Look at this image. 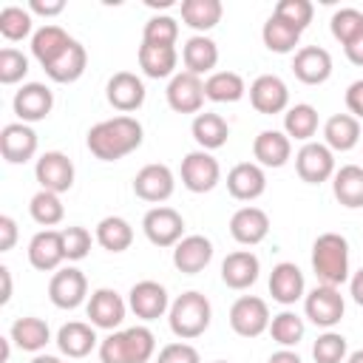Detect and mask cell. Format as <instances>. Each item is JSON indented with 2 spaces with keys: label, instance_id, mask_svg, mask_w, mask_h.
<instances>
[{
  "label": "cell",
  "instance_id": "6da1fadb",
  "mask_svg": "<svg viewBox=\"0 0 363 363\" xmlns=\"http://www.w3.org/2000/svg\"><path fill=\"white\" fill-rule=\"evenodd\" d=\"M142 125L139 119L128 116V113H119L113 119H102L96 122L91 130H88V150L99 159V162H119L125 159L128 153L139 150L142 145Z\"/></svg>",
  "mask_w": 363,
  "mask_h": 363
},
{
  "label": "cell",
  "instance_id": "7a4b0ae2",
  "mask_svg": "<svg viewBox=\"0 0 363 363\" xmlns=\"http://www.w3.org/2000/svg\"><path fill=\"white\" fill-rule=\"evenodd\" d=\"M156 354V335L147 326L116 329L99 340L102 363H147Z\"/></svg>",
  "mask_w": 363,
  "mask_h": 363
},
{
  "label": "cell",
  "instance_id": "3957f363",
  "mask_svg": "<svg viewBox=\"0 0 363 363\" xmlns=\"http://www.w3.org/2000/svg\"><path fill=\"white\" fill-rule=\"evenodd\" d=\"M312 269L318 284L340 286L349 275V241L340 233H320L312 244Z\"/></svg>",
  "mask_w": 363,
  "mask_h": 363
},
{
  "label": "cell",
  "instance_id": "277c9868",
  "mask_svg": "<svg viewBox=\"0 0 363 363\" xmlns=\"http://www.w3.org/2000/svg\"><path fill=\"white\" fill-rule=\"evenodd\" d=\"M210 320H213V306H210L207 295H201L196 289L182 292L170 303V312H167L170 332L179 340H196V337H201L210 329Z\"/></svg>",
  "mask_w": 363,
  "mask_h": 363
},
{
  "label": "cell",
  "instance_id": "5b68a950",
  "mask_svg": "<svg viewBox=\"0 0 363 363\" xmlns=\"http://www.w3.org/2000/svg\"><path fill=\"white\" fill-rule=\"evenodd\" d=\"M303 312L306 318L320 326V329H332L335 323H340L343 312H346V301L340 295L337 286H326V284H318L315 289H309L303 295Z\"/></svg>",
  "mask_w": 363,
  "mask_h": 363
},
{
  "label": "cell",
  "instance_id": "8992f818",
  "mask_svg": "<svg viewBox=\"0 0 363 363\" xmlns=\"http://www.w3.org/2000/svg\"><path fill=\"white\" fill-rule=\"evenodd\" d=\"M142 230L153 247H176L184 238V218L179 210L159 204V207H150L145 213Z\"/></svg>",
  "mask_w": 363,
  "mask_h": 363
},
{
  "label": "cell",
  "instance_id": "52a82bcc",
  "mask_svg": "<svg viewBox=\"0 0 363 363\" xmlns=\"http://www.w3.org/2000/svg\"><path fill=\"white\" fill-rule=\"evenodd\" d=\"M269 306L258 295H241L230 306V326L241 337H258L269 329Z\"/></svg>",
  "mask_w": 363,
  "mask_h": 363
},
{
  "label": "cell",
  "instance_id": "ba28073f",
  "mask_svg": "<svg viewBox=\"0 0 363 363\" xmlns=\"http://www.w3.org/2000/svg\"><path fill=\"white\" fill-rule=\"evenodd\" d=\"M218 182H221V167L210 150H190L182 159V184L190 193H210Z\"/></svg>",
  "mask_w": 363,
  "mask_h": 363
},
{
  "label": "cell",
  "instance_id": "9c48e42d",
  "mask_svg": "<svg viewBox=\"0 0 363 363\" xmlns=\"http://www.w3.org/2000/svg\"><path fill=\"white\" fill-rule=\"evenodd\" d=\"M295 170L306 184H323L335 176V153L323 142H306L295 153Z\"/></svg>",
  "mask_w": 363,
  "mask_h": 363
},
{
  "label": "cell",
  "instance_id": "30bf717a",
  "mask_svg": "<svg viewBox=\"0 0 363 363\" xmlns=\"http://www.w3.org/2000/svg\"><path fill=\"white\" fill-rule=\"evenodd\" d=\"M48 298L57 309H77L88 298V278L77 267H62L48 281Z\"/></svg>",
  "mask_w": 363,
  "mask_h": 363
},
{
  "label": "cell",
  "instance_id": "8fae6325",
  "mask_svg": "<svg viewBox=\"0 0 363 363\" xmlns=\"http://www.w3.org/2000/svg\"><path fill=\"white\" fill-rule=\"evenodd\" d=\"M34 176L40 182V190H51L60 196L74 187V162L62 150H45L34 164Z\"/></svg>",
  "mask_w": 363,
  "mask_h": 363
},
{
  "label": "cell",
  "instance_id": "7c38bea8",
  "mask_svg": "<svg viewBox=\"0 0 363 363\" xmlns=\"http://www.w3.org/2000/svg\"><path fill=\"white\" fill-rule=\"evenodd\" d=\"M176 190V179H173V170L167 164H159V162H150L145 164L136 176H133V193L142 199V201H150V204H162L173 196Z\"/></svg>",
  "mask_w": 363,
  "mask_h": 363
},
{
  "label": "cell",
  "instance_id": "4fadbf2b",
  "mask_svg": "<svg viewBox=\"0 0 363 363\" xmlns=\"http://www.w3.org/2000/svg\"><path fill=\"white\" fill-rule=\"evenodd\" d=\"M88 320L96 326V329H108V332H116L125 320V312H128V303L122 301V295L116 289H94L91 298H88Z\"/></svg>",
  "mask_w": 363,
  "mask_h": 363
},
{
  "label": "cell",
  "instance_id": "5bb4252c",
  "mask_svg": "<svg viewBox=\"0 0 363 363\" xmlns=\"http://www.w3.org/2000/svg\"><path fill=\"white\" fill-rule=\"evenodd\" d=\"M167 105L176 111V113H201V105H204V82L201 77L190 74V71H182L176 77H170L167 82Z\"/></svg>",
  "mask_w": 363,
  "mask_h": 363
},
{
  "label": "cell",
  "instance_id": "9a60e30c",
  "mask_svg": "<svg viewBox=\"0 0 363 363\" xmlns=\"http://www.w3.org/2000/svg\"><path fill=\"white\" fill-rule=\"evenodd\" d=\"M128 306L136 318L142 320H156L162 318L164 312H170V298H167V289L159 284V281H139L130 286L128 292Z\"/></svg>",
  "mask_w": 363,
  "mask_h": 363
},
{
  "label": "cell",
  "instance_id": "2e32d148",
  "mask_svg": "<svg viewBox=\"0 0 363 363\" xmlns=\"http://www.w3.org/2000/svg\"><path fill=\"white\" fill-rule=\"evenodd\" d=\"M250 102H252V108L258 113H267V116L284 113L289 108V88H286V82L281 77L261 74L250 85Z\"/></svg>",
  "mask_w": 363,
  "mask_h": 363
},
{
  "label": "cell",
  "instance_id": "e0dca14e",
  "mask_svg": "<svg viewBox=\"0 0 363 363\" xmlns=\"http://www.w3.org/2000/svg\"><path fill=\"white\" fill-rule=\"evenodd\" d=\"M105 96L119 113L139 111L145 102V82L133 71H116L105 85Z\"/></svg>",
  "mask_w": 363,
  "mask_h": 363
},
{
  "label": "cell",
  "instance_id": "ac0fdd59",
  "mask_svg": "<svg viewBox=\"0 0 363 363\" xmlns=\"http://www.w3.org/2000/svg\"><path fill=\"white\" fill-rule=\"evenodd\" d=\"M14 113H17V119L20 122H40V119H45L48 113H51V108H54V94H51V88L48 85H43V82H26L17 94H14Z\"/></svg>",
  "mask_w": 363,
  "mask_h": 363
},
{
  "label": "cell",
  "instance_id": "d6986e66",
  "mask_svg": "<svg viewBox=\"0 0 363 363\" xmlns=\"http://www.w3.org/2000/svg\"><path fill=\"white\" fill-rule=\"evenodd\" d=\"M0 153L9 164H26L37 153V133L26 122H11L0 130Z\"/></svg>",
  "mask_w": 363,
  "mask_h": 363
},
{
  "label": "cell",
  "instance_id": "ffe728a7",
  "mask_svg": "<svg viewBox=\"0 0 363 363\" xmlns=\"http://www.w3.org/2000/svg\"><path fill=\"white\" fill-rule=\"evenodd\" d=\"M65 261V244L62 230H40L28 241V264L40 272H54Z\"/></svg>",
  "mask_w": 363,
  "mask_h": 363
},
{
  "label": "cell",
  "instance_id": "44dd1931",
  "mask_svg": "<svg viewBox=\"0 0 363 363\" xmlns=\"http://www.w3.org/2000/svg\"><path fill=\"white\" fill-rule=\"evenodd\" d=\"M269 295L281 306H292L295 301H301L306 295V281H303L301 267L292 264V261L275 264L272 272H269Z\"/></svg>",
  "mask_w": 363,
  "mask_h": 363
},
{
  "label": "cell",
  "instance_id": "7402d4cb",
  "mask_svg": "<svg viewBox=\"0 0 363 363\" xmlns=\"http://www.w3.org/2000/svg\"><path fill=\"white\" fill-rule=\"evenodd\" d=\"M292 74L303 85H323L332 77V57L320 45H303L295 51L292 60Z\"/></svg>",
  "mask_w": 363,
  "mask_h": 363
},
{
  "label": "cell",
  "instance_id": "603a6c76",
  "mask_svg": "<svg viewBox=\"0 0 363 363\" xmlns=\"http://www.w3.org/2000/svg\"><path fill=\"white\" fill-rule=\"evenodd\" d=\"M213 261V241L207 235H184L173 247V267L182 275H196Z\"/></svg>",
  "mask_w": 363,
  "mask_h": 363
},
{
  "label": "cell",
  "instance_id": "cb8c5ba5",
  "mask_svg": "<svg viewBox=\"0 0 363 363\" xmlns=\"http://www.w3.org/2000/svg\"><path fill=\"white\" fill-rule=\"evenodd\" d=\"M227 190L238 201H255L267 190V173L255 162H238L227 173Z\"/></svg>",
  "mask_w": 363,
  "mask_h": 363
},
{
  "label": "cell",
  "instance_id": "d4e9b609",
  "mask_svg": "<svg viewBox=\"0 0 363 363\" xmlns=\"http://www.w3.org/2000/svg\"><path fill=\"white\" fill-rule=\"evenodd\" d=\"M267 233H269V216H267L261 207L247 204V207L235 210L233 218H230V235H233L238 244H244V247L261 244V241L267 238Z\"/></svg>",
  "mask_w": 363,
  "mask_h": 363
},
{
  "label": "cell",
  "instance_id": "484cf974",
  "mask_svg": "<svg viewBox=\"0 0 363 363\" xmlns=\"http://www.w3.org/2000/svg\"><path fill=\"white\" fill-rule=\"evenodd\" d=\"M261 261L252 250H235L221 261V281L230 289H250L258 281Z\"/></svg>",
  "mask_w": 363,
  "mask_h": 363
},
{
  "label": "cell",
  "instance_id": "4316f807",
  "mask_svg": "<svg viewBox=\"0 0 363 363\" xmlns=\"http://www.w3.org/2000/svg\"><path fill=\"white\" fill-rule=\"evenodd\" d=\"M252 156L261 167H284L292 156V139L284 130H261L252 139Z\"/></svg>",
  "mask_w": 363,
  "mask_h": 363
},
{
  "label": "cell",
  "instance_id": "83f0119b",
  "mask_svg": "<svg viewBox=\"0 0 363 363\" xmlns=\"http://www.w3.org/2000/svg\"><path fill=\"white\" fill-rule=\"evenodd\" d=\"M96 340H99V337H96V326H94V323H82V320H68V323H62L60 332H57V346H60V352L68 354V357H74V360L91 354L94 346H96Z\"/></svg>",
  "mask_w": 363,
  "mask_h": 363
},
{
  "label": "cell",
  "instance_id": "f1b7e54d",
  "mask_svg": "<svg viewBox=\"0 0 363 363\" xmlns=\"http://www.w3.org/2000/svg\"><path fill=\"white\" fill-rule=\"evenodd\" d=\"M85 65H88V51H85V45H82L79 40H71L68 48H65L57 60H51L43 71L48 74V79L65 85V82H77V79L85 74Z\"/></svg>",
  "mask_w": 363,
  "mask_h": 363
},
{
  "label": "cell",
  "instance_id": "f546056e",
  "mask_svg": "<svg viewBox=\"0 0 363 363\" xmlns=\"http://www.w3.org/2000/svg\"><path fill=\"white\" fill-rule=\"evenodd\" d=\"M190 133H193L199 150H218L230 139V125L221 113L204 111V113H196V119L190 125Z\"/></svg>",
  "mask_w": 363,
  "mask_h": 363
},
{
  "label": "cell",
  "instance_id": "4dcf8cb0",
  "mask_svg": "<svg viewBox=\"0 0 363 363\" xmlns=\"http://www.w3.org/2000/svg\"><path fill=\"white\" fill-rule=\"evenodd\" d=\"M182 60H184V68L196 77L201 74H213L216 62H218V45L207 37V34H193L184 40V48H182Z\"/></svg>",
  "mask_w": 363,
  "mask_h": 363
},
{
  "label": "cell",
  "instance_id": "1f68e13d",
  "mask_svg": "<svg viewBox=\"0 0 363 363\" xmlns=\"http://www.w3.org/2000/svg\"><path fill=\"white\" fill-rule=\"evenodd\" d=\"M360 142V119L352 113H335L323 125V145L335 153H346Z\"/></svg>",
  "mask_w": 363,
  "mask_h": 363
},
{
  "label": "cell",
  "instance_id": "d6a6232c",
  "mask_svg": "<svg viewBox=\"0 0 363 363\" xmlns=\"http://www.w3.org/2000/svg\"><path fill=\"white\" fill-rule=\"evenodd\" d=\"M71 40H74V37H68V31H65L62 26H54V23L40 26V28L34 31V37H31V54H34V60L45 68L51 60H57V57L68 48Z\"/></svg>",
  "mask_w": 363,
  "mask_h": 363
},
{
  "label": "cell",
  "instance_id": "836d02e7",
  "mask_svg": "<svg viewBox=\"0 0 363 363\" xmlns=\"http://www.w3.org/2000/svg\"><path fill=\"white\" fill-rule=\"evenodd\" d=\"M176 62H179V54L173 45H147V43L139 45V68L150 79L176 77Z\"/></svg>",
  "mask_w": 363,
  "mask_h": 363
},
{
  "label": "cell",
  "instance_id": "e575fe53",
  "mask_svg": "<svg viewBox=\"0 0 363 363\" xmlns=\"http://www.w3.org/2000/svg\"><path fill=\"white\" fill-rule=\"evenodd\" d=\"M332 193L349 210L363 207V167H357V164L337 167L332 176Z\"/></svg>",
  "mask_w": 363,
  "mask_h": 363
},
{
  "label": "cell",
  "instance_id": "d590c367",
  "mask_svg": "<svg viewBox=\"0 0 363 363\" xmlns=\"http://www.w3.org/2000/svg\"><path fill=\"white\" fill-rule=\"evenodd\" d=\"M9 337L23 349V352H40L48 346L51 340V329L43 318H34V315H26V318H17L11 323V332Z\"/></svg>",
  "mask_w": 363,
  "mask_h": 363
},
{
  "label": "cell",
  "instance_id": "8d00e7d4",
  "mask_svg": "<svg viewBox=\"0 0 363 363\" xmlns=\"http://www.w3.org/2000/svg\"><path fill=\"white\" fill-rule=\"evenodd\" d=\"M224 6L221 0H182V20L199 34H207L221 23Z\"/></svg>",
  "mask_w": 363,
  "mask_h": 363
},
{
  "label": "cell",
  "instance_id": "74e56055",
  "mask_svg": "<svg viewBox=\"0 0 363 363\" xmlns=\"http://www.w3.org/2000/svg\"><path fill=\"white\" fill-rule=\"evenodd\" d=\"M96 244L108 252H125L133 244V227L122 216H105L94 233Z\"/></svg>",
  "mask_w": 363,
  "mask_h": 363
},
{
  "label": "cell",
  "instance_id": "f35d334b",
  "mask_svg": "<svg viewBox=\"0 0 363 363\" xmlns=\"http://www.w3.org/2000/svg\"><path fill=\"white\" fill-rule=\"evenodd\" d=\"M301 34L303 31H298L295 26H289L286 20H281L275 14H269L267 23H264V28H261V40H264V45L272 54H292L295 45L301 43Z\"/></svg>",
  "mask_w": 363,
  "mask_h": 363
},
{
  "label": "cell",
  "instance_id": "ab89813d",
  "mask_svg": "<svg viewBox=\"0 0 363 363\" xmlns=\"http://www.w3.org/2000/svg\"><path fill=\"white\" fill-rule=\"evenodd\" d=\"M247 94L244 77L235 71H213L204 79V96L210 102H238Z\"/></svg>",
  "mask_w": 363,
  "mask_h": 363
},
{
  "label": "cell",
  "instance_id": "60d3db41",
  "mask_svg": "<svg viewBox=\"0 0 363 363\" xmlns=\"http://www.w3.org/2000/svg\"><path fill=\"white\" fill-rule=\"evenodd\" d=\"M284 133L289 139H298V142H312V136L318 133V111L306 102H298L292 108H286L284 113Z\"/></svg>",
  "mask_w": 363,
  "mask_h": 363
},
{
  "label": "cell",
  "instance_id": "b9f144b4",
  "mask_svg": "<svg viewBox=\"0 0 363 363\" xmlns=\"http://www.w3.org/2000/svg\"><path fill=\"white\" fill-rule=\"evenodd\" d=\"M267 332L272 335V340H275L281 349H292V346H298V343L303 340L306 323H303V318H301V315H295V312L284 309V312L272 315V320H269V329H267Z\"/></svg>",
  "mask_w": 363,
  "mask_h": 363
},
{
  "label": "cell",
  "instance_id": "7bdbcfd3",
  "mask_svg": "<svg viewBox=\"0 0 363 363\" xmlns=\"http://www.w3.org/2000/svg\"><path fill=\"white\" fill-rule=\"evenodd\" d=\"M28 213H31V218H34L40 227H45V230H51L54 224H60V221L65 218V207H62L60 196L51 193V190H37V193L31 196V201H28Z\"/></svg>",
  "mask_w": 363,
  "mask_h": 363
},
{
  "label": "cell",
  "instance_id": "ee69618b",
  "mask_svg": "<svg viewBox=\"0 0 363 363\" xmlns=\"http://www.w3.org/2000/svg\"><path fill=\"white\" fill-rule=\"evenodd\" d=\"M31 28H34V23H31V11L28 9H23V6L0 9V34L9 43H20L26 37H34Z\"/></svg>",
  "mask_w": 363,
  "mask_h": 363
},
{
  "label": "cell",
  "instance_id": "f6af8a7d",
  "mask_svg": "<svg viewBox=\"0 0 363 363\" xmlns=\"http://www.w3.org/2000/svg\"><path fill=\"white\" fill-rule=\"evenodd\" d=\"M312 357L315 363H346L349 357V343L340 332L326 329L323 335H318V340L312 343Z\"/></svg>",
  "mask_w": 363,
  "mask_h": 363
},
{
  "label": "cell",
  "instance_id": "bcb514c9",
  "mask_svg": "<svg viewBox=\"0 0 363 363\" xmlns=\"http://www.w3.org/2000/svg\"><path fill=\"white\" fill-rule=\"evenodd\" d=\"M329 28H332V37L346 48L352 40H357L363 34V11L357 9H337L329 20Z\"/></svg>",
  "mask_w": 363,
  "mask_h": 363
},
{
  "label": "cell",
  "instance_id": "7dc6e473",
  "mask_svg": "<svg viewBox=\"0 0 363 363\" xmlns=\"http://www.w3.org/2000/svg\"><path fill=\"white\" fill-rule=\"evenodd\" d=\"M179 40V23L167 14H153L147 23H145V31H142V43L147 45H176Z\"/></svg>",
  "mask_w": 363,
  "mask_h": 363
},
{
  "label": "cell",
  "instance_id": "c3c4849f",
  "mask_svg": "<svg viewBox=\"0 0 363 363\" xmlns=\"http://www.w3.org/2000/svg\"><path fill=\"white\" fill-rule=\"evenodd\" d=\"M275 17L286 20L289 26H295L298 31H303L309 23H312V14H315V6L309 0H278L275 9H272Z\"/></svg>",
  "mask_w": 363,
  "mask_h": 363
},
{
  "label": "cell",
  "instance_id": "681fc988",
  "mask_svg": "<svg viewBox=\"0 0 363 363\" xmlns=\"http://www.w3.org/2000/svg\"><path fill=\"white\" fill-rule=\"evenodd\" d=\"M28 74V57L11 45L0 51V82L3 85H17Z\"/></svg>",
  "mask_w": 363,
  "mask_h": 363
},
{
  "label": "cell",
  "instance_id": "f907efd6",
  "mask_svg": "<svg viewBox=\"0 0 363 363\" xmlns=\"http://www.w3.org/2000/svg\"><path fill=\"white\" fill-rule=\"evenodd\" d=\"M62 244H65V258L68 261H82L91 252V233L85 227H65L62 230Z\"/></svg>",
  "mask_w": 363,
  "mask_h": 363
},
{
  "label": "cell",
  "instance_id": "816d5d0a",
  "mask_svg": "<svg viewBox=\"0 0 363 363\" xmlns=\"http://www.w3.org/2000/svg\"><path fill=\"white\" fill-rule=\"evenodd\" d=\"M156 363H201V354L193 343L176 340V343H167V346L159 349Z\"/></svg>",
  "mask_w": 363,
  "mask_h": 363
},
{
  "label": "cell",
  "instance_id": "f5cc1de1",
  "mask_svg": "<svg viewBox=\"0 0 363 363\" xmlns=\"http://www.w3.org/2000/svg\"><path fill=\"white\" fill-rule=\"evenodd\" d=\"M346 108L354 119H363V79H354L349 88H346Z\"/></svg>",
  "mask_w": 363,
  "mask_h": 363
},
{
  "label": "cell",
  "instance_id": "db71d44e",
  "mask_svg": "<svg viewBox=\"0 0 363 363\" xmlns=\"http://www.w3.org/2000/svg\"><path fill=\"white\" fill-rule=\"evenodd\" d=\"M17 244V221L11 216H0V252H9Z\"/></svg>",
  "mask_w": 363,
  "mask_h": 363
},
{
  "label": "cell",
  "instance_id": "11a10c76",
  "mask_svg": "<svg viewBox=\"0 0 363 363\" xmlns=\"http://www.w3.org/2000/svg\"><path fill=\"white\" fill-rule=\"evenodd\" d=\"M31 14H43V17H57L65 11V0H31L28 3Z\"/></svg>",
  "mask_w": 363,
  "mask_h": 363
},
{
  "label": "cell",
  "instance_id": "9f6ffc18",
  "mask_svg": "<svg viewBox=\"0 0 363 363\" xmlns=\"http://www.w3.org/2000/svg\"><path fill=\"white\" fill-rule=\"evenodd\" d=\"M343 51H346V60H349L352 65H360V68H363V34H360L357 40H352Z\"/></svg>",
  "mask_w": 363,
  "mask_h": 363
},
{
  "label": "cell",
  "instance_id": "6f0895ef",
  "mask_svg": "<svg viewBox=\"0 0 363 363\" xmlns=\"http://www.w3.org/2000/svg\"><path fill=\"white\" fill-rule=\"evenodd\" d=\"M349 295L354 298L357 306H363V267L349 278Z\"/></svg>",
  "mask_w": 363,
  "mask_h": 363
},
{
  "label": "cell",
  "instance_id": "680465c9",
  "mask_svg": "<svg viewBox=\"0 0 363 363\" xmlns=\"http://www.w3.org/2000/svg\"><path fill=\"white\" fill-rule=\"evenodd\" d=\"M267 363H303V360H301V354L292 352V349H278V352L269 354Z\"/></svg>",
  "mask_w": 363,
  "mask_h": 363
},
{
  "label": "cell",
  "instance_id": "91938a15",
  "mask_svg": "<svg viewBox=\"0 0 363 363\" xmlns=\"http://www.w3.org/2000/svg\"><path fill=\"white\" fill-rule=\"evenodd\" d=\"M0 281H3V292H0V303L6 306L11 301V269L9 267H0Z\"/></svg>",
  "mask_w": 363,
  "mask_h": 363
},
{
  "label": "cell",
  "instance_id": "94428289",
  "mask_svg": "<svg viewBox=\"0 0 363 363\" xmlns=\"http://www.w3.org/2000/svg\"><path fill=\"white\" fill-rule=\"evenodd\" d=\"M31 363H62L60 357H54V354H37Z\"/></svg>",
  "mask_w": 363,
  "mask_h": 363
},
{
  "label": "cell",
  "instance_id": "6125c7cd",
  "mask_svg": "<svg viewBox=\"0 0 363 363\" xmlns=\"http://www.w3.org/2000/svg\"><path fill=\"white\" fill-rule=\"evenodd\" d=\"M346 363H363V349H357V352H352V354L346 357Z\"/></svg>",
  "mask_w": 363,
  "mask_h": 363
},
{
  "label": "cell",
  "instance_id": "be15d7a7",
  "mask_svg": "<svg viewBox=\"0 0 363 363\" xmlns=\"http://www.w3.org/2000/svg\"><path fill=\"white\" fill-rule=\"evenodd\" d=\"M213 363H230V360H213Z\"/></svg>",
  "mask_w": 363,
  "mask_h": 363
}]
</instances>
